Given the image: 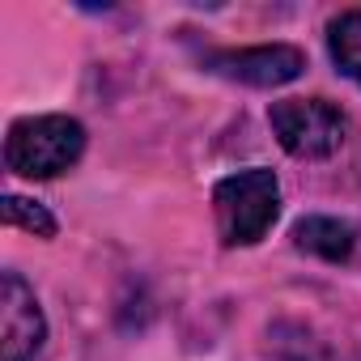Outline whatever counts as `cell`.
Instances as JSON below:
<instances>
[{"mask_svg":"<svg viewBox=\"0 0 361 361\" xmlns=\"http://www.w3.org/2000/svg\"><path fill=\"white\" fill-rule=\"evenodd\" d=\"M47 344V319L30 281L13 268L0 272V361H35Z\"/></svg>","mask_w":361,"mask_h":361,"instance_id":"4","label":"cell"},{"mask_svg":"<svg viewBox=\"0 0 361 361\" xmlns=\"http://www.w3.org/2000/svg\"><path fill=\"white\" fill-rule=\"evenodd\" d=\"M293 247L314 255V259H327V264H348L353 259V247H357V234L348 221L340 217H323V213H310L293 226Z\"/></svg>","mask_w":361,"mask_h":361,"instance_id":"6","label":"cell"},{"mask_svg":"<svg viewBox=\"0 0 361 361\" xmlns=\"http://www.w3.org/2000/svg\"><path fill=\"white\" fill-rule=\"evenodd\" d=\"M0 217L5 226H18L35 238H56V217L39 204V200H26V196H5L0 200Z\"/></svg>","mask_w":361,"mask_h":361,"instance_id":"8","label":"cell"},{"mask_svg":"<svg viewBox=\"0 0 361 361\" xmlns=\"http://www.w3.org/2000/svg\"><path fill=\"white\" fill-rule=\"evenodd\" d=\"M268 123H272L281 149L302 161L331 157L348 136L344 111L327 98H281V102H272Z\"/></svg>","mask_w":361,"mask_h":361,"instance_id":"3","label":"cell"},{"mask_svg":"<svg viewBox=\"0 0 361 361\" xmlns=\"http://www.w3.org/2000/svg\"><path fill=\"white\" fill-rule=\"evenodd\" d=\"M213 217L226 247H255L281 217V183L268 166L226 174L213 188Z\"/></svg>","mask_w":361,"mask_h":361,"instance_id":"2","label":"cell"},{"mask_svg":"<svg viewBox=\"0 0 361 361\" xmlns=\"http://www.w3.org/2000/svg\"><path fill=\"white\" fill-rule=\"evenodd\" d=\"M327 51L336 68L361 85V9H344L340 18L327 22Z\"/></svg>","mask_w":361,"mask_h":361,"instance_id":"7","label":"cell"},{"mask_svg":"<svg viewBox=\"0 0 361 361\" xmlns=\"http://www.w3.org/2000/svg\"><path fill=\"white\" fill-rule=\"evenodd\" d=\"M209 73L226 77V81H243L255 90H276L289 85L306 73V56L293 43H264V47H230V51H213Z\"/></svg>","mask_w":361,"mask_h":361,"instance_id":"5","label":"cell"},{"mask_svg":"<svg viewBox=\"0 0 361 361\" xmlns=\"http://www.w3.org/2000/svg\"><path fill=\"white\" fill-rule=\"evenodd\" d=\"M85 153V123L73 115H26L9 123L5 166L22 178H60Z\"/></svg>","mask_w":361,"mask_h":361,"instance_id":"1","label":"cell"}]
</instances>
